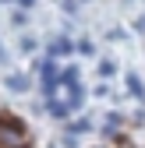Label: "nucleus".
Instances as JSON below:
<instances>
[{"label":"nucleus","mask_w":145,"mask_h":148,"mask_svg":"<svg viewBox=\"0 0 145 148\" xmlns=\"http://www.w3.org/2000/svg\"><path fill=\"white\" fill-rule=\"evenodd\" d=\"M0 148H25V131L14 120H0Z\"/></svg>","instance_id":"f257e3e1"},{"label":"nucleus","mask_w":145,"mask_h":148,"mask_svg":"<svg viewBox=\"0 0 145 148\" xmlns=\"http://www.w3.org/2000/svg\"><path fill=\"white\" fill-rule=\"evenodd\" d=\"M43 88H46V95L57 92V64H53V60L43 64Z\"/></svg>","instance_id":"f03ea898"},{"label":"nucleus","mask_w":145,"mask_h":148,"mask_svg":"<svg viewBox=\"0 0 145 148\" xmlns=\"http://www.w3.org/2000/svg\"><path fill=\"white\" fill-rule=\"evenodd\" d=\"M4 85H7L11 92H25V88H28V81L21 78V74H7V81H4Z\"/></svg>","instance_id":"7ed1b4c3"},{"label":"nucleus","mask_w":145,"mask_h":148,"mask_svg":"<svg viewBox=\"0 0 145 148\" xmlns=\"http://www.w3.org/2000/svg\"><path fill=\"white\" fill-rule=\"evenodd\" d=\"M67 49H71V42H67V39H53V46H50L53 57H60V53H67Z\"/></svg>","instance_id":"20e7f679"},{"label":"nucleus","mask_w":145,"mask_h":148,"mask_svg":"<svg viewBox=\"0 0 145 148\" xmlns=\"http://www.w3.org/2000/svg\"><path fill=\"white\" fill-rule=\"evenodd\" d=\"M67 109H71V106H64V102H50V113H53V116H67Z\"/></svg>","instance_id":"39448f33"},{"label":"nucleus","mask_w":145,"mask_h":148,"mask_svg":"<svg viewBox=\"0 0 145 148\" xmlns=\"http://www.w3.org/2000/svg\"><path fill=\"white\" fill-rule=\"evenodd\" d=\"M128 88H131V92H135V95H138V99H142V95H145V92H142V81H138V78H135V74H131V78H128Z\"/></svg>","instance_id":"423d86ee"},{"label":"nucleus","mask_w":145,"mask_h":148,"mask_svg":"<svg viewBox=\"0 0 145 148\" xmlns=\"http://www.w3.org/2000/svg\"><path fill=\"white\" fill-rule=\"evenodd\" d=\"M81 131H88V120H75L71 123V134H81Z\"/></svg>","instance_id":"0eeeda50"},{"label":"nucleus","mask_w":145,"mask_h":148,"mask_svg":"<svg viewBox=\"0 0 145 148\" xmlns=\"http://www.w3.org/2000/svg\"><path fill=\"white\" fill-rule=\"evenodd\" d=\"M117 127H120V116H117V113H113V116H106V131H110V134H113V131H117Z\"/></svg>","instance_id":"6e6552de"},{"label":"nucleus","mask_w":145,"mask_h":148,"mask_svg":"<svg viewBox=\"0 0 145 148\" xmlns=\"http://www.w3.org/2000/svg\"><path fill=\"white\" fill-rule=\"evenodd\" d=\"M64 81H67V85H75V81H78V71H75V67H67V71H64Z\"/></svg>","instance_id":"1a4fd4ad"},{"label":"nucleus","mask_w":145,"mask_h":148,"mask_svg":"<svg viewBox=\"0 0 145 148\" xmlns=\"http://www.w3.org/2000/svg\"><path fill=\"white\" fill-rule=\"evenodd\" d=\"M99 74H103V78H110V74H113V64H110V60H103V64H99Z\"/></svg>","instance_id":"9d476101"},{"label":"nucleus","mask_w":145,"mask_h":148,"mask_svg":"<svg viewBox=\"0 0 145 148\" xmlns=\"http://www.w3.org/2000/svg\"><path fill=\"white\" fill-rule=\"evenodd\" d=\"M21 49H25V53H32V49H35V39H32V35H25V39H21Z\"/></svg>","instance_id":"9b49d317"},{"label":"nucleus","mask_w":145,"mask_h":148,"mask_svg":"<svg viewBox=\"0 0 145 148\" xmlns=\"http://www.w3.org/2000/svg\"><path fill=\"white\" fill-rule=\"evenodd\" d=\"M18 4H21V7H32V4H35V0H18Z\"/></svg>","instance_id":"f8f14e48"},{"label":"nucleus","mask_w":145,"mask_h":148,"mask_svg":"<svg viewBox=\"0 0 145 148\" xmlns=\"http://www.w3.org/2000/svg\"><path fill=\"white\" fill-rule=\"evenodd\" d=\"M4 60H7V57H4V46H0V64H4Z\"/></svg>","instance_id":"ddd939ff"}]
</instances>
